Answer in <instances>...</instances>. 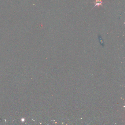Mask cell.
Segmentation results:
<instances>
[{"instance_id":"6da1fadb","label":"cell","mask_w":125,"mask_h":125,"mask_svg":"<svg viewBox=\"0 0 125 125\" xmlns=\"http://www.w3.org/2000/svg\"><path fill=\"white\" fill-rule=\"evenodd\" d=\"M102 0H95V2H94L95 5L93 8L96 6L99 7L100 5L102 6V7H103V6L102 4L103 3L105 2H103Z\"/></svg>"}]
</instances>
